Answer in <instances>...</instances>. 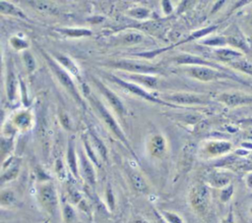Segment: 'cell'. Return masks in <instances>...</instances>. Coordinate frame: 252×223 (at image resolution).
Returning <instances> with one entry per match:
<instances>
[{
    "label": "cell",
    "instance_id": "obj_28",
    "mask_svg": "<svg viewBox=\"0 0 252 223\" xmlns=\"http://www.w3.org/2000/svg\"><path fill=\"white\" fill-rule=\"evenodd\" d=\"M160 213L167 223H186L184 219L174 211L162 210Z\"/></svg>",
    "mask_w": 252,
    "mask_h": 223
},
{
    "label": "cell",
    "instance_id": "obj_22",
    "mask_svg": "<svg viewBox=\"0 0 252 223\" xmlns=\"http://www.w3.org/2000/svg\"><path fill=\"white\" fill-rule=\"evenodd\" d=\"M217 56L219 57V59L222 60V61H226V62H234L238 59L241 58L242 54L240 52H237L235 50H231V49H219L216 51Z\"/></svg>",
    "mask_w": 252,
    "mask_h": 223
},
{
    "label": "cell",
    "instance_id": "obj_31",
    "mask_svg": "<svg viewBox=\"0 0 252 223\" xmlns=\"http://www.w3.org/2000/svg\"><path fill=\"white\" fill-rule=\"evenodd\" d=\"M233 192H234V187L232 184H229L228 186L222 188V190L220 191V199L221 202H227L232 195H233Z\"/></svg>",
    "mask_w": 252,
    "mask_h": 223
},
{
    "label": "cell",
    "instance_id": "obj_1",
    "mask_svg": "<svg viewBox=\"0 0 252 223\" xmlns=\"http://www.w3.org/2000/svg\"><path fill=\"white\" fill-rule=\"evenodd\" d=\"M38 200L42 208L49 214L53 215L58 207V195L54 185L45 182L39 186Z\"/></svg>",
    "mask_w": 252,
    "mask_h": 223
},
{
    "label": "cell",
    "instance_id": "obj_16",
    "mask_svg": "<svg viewBox=\"0 0 252 223\" xmlns=\"http://www.w3.org/2000/svg\"><path fill=\"white\" fill-rule=\"evenodd\" d=\"M19 171H20L19 163H16V162L11 163V159H10V162H8L7 165H3V173L1 175V182L5 183V182H10V181L16 179L19 174Z\"/></svg>",
    "mask_w": 252,
    "mask_h": 223
},
{
    "label": "cell",
    "instance_id": "obj_21",
    "mask_svg": "<svg viewBox=\"0 0 252 223\" xmlns=\"http://www.w3.org/2000/svg\"><path fill=\"white\" fill-rule=\"evenodd\" d=\"M14 123L18 129L22 131H27L32 124L31 114L28 112H21L17 114L14 118Z\"/></svg>",
    "mask_w": 252,
    "mask_h": 223
},
{
    "label": "cell",
    "instance_id": "obj_5",
    "mask_svg": "<svg viewBox=\"0 0 252 223\" xmlns=\"http://www.w3.org/2000/svg\"><path fill=\"white\" fill-rule=\"evenodd\" d=\"M91 100L94 103V105L95 106V108L97 109L98 113L100 114L101 118L103 119V121L106 124V126L108 127V129L116 136V138L118 139H120L130 149V146H129V143H128V141L126 139V137L123 134V132L120 129V127L118 126V124L116 123L115 119L111 116V114L107 111V109L101 104V102L99 100H97L95 97H91Z\"/></svg>",
    "mask_w": 252,
    "mask_h": 223
},
{
    "label": "cell",
    "instance_id": "obj_2",
    "mask_svg": "<svg viewBox=\"0 0 252 223\" xmlns=\"http://www.w3.org/2000/svg\"><path fill=\"white\" fill-rule=\"evenodd\" d=\"M189 200L192 208L199 214H204L208 210L210 203V191L204 184H198L191 189Z\"/></svg>",
    "mask_w": 252,
    "mask_h": 223
},
{
    "label": "cell",
    "instance_id": "obj_41",
    "mask_svg": "<svg viewBox=\"0 0 252 223\" xmlns=\"http://www.w3.org/2000/svg\"><path fill=\"white\" fill-rule=\"evenodd\" d=\"M241 123H244V124H248V125H252V118H248V119H244V120H241Z\"/></svg>",
    "mask_w": 252,
    "mask_h": 223
},
{
    "label": "cell",
    "instance_id": "obj_14",
    "mask_svg": "<svg viewBox=\"0 0 252 223\" xmlns=\"http://www.w3.org/2000/svg\"><path fill=\"white\" fill-rule=\"evenodd\" d=\"M231 148V143L228 141H212L208 143L206 151L211 155H221L228 152Z\"/></svg>",
    "mask_w": 252,
    "mask_h": 223
},
{
    "label": "cell",
    "instance_id": "obj_42",
    "mask_svg": "<svg viewBox=\"0 0 252 223\" xmlns=\"http://www.w3.org/2000/svg\"><path fill=\"white\" fill-rule=\"evenodd\" d=\"M250 212H251V213H252V207H251V208H250Z\"/></svg>",
    "mask_w": 252,
    "mask_h": 223
},
{
    "label": "cell",
    "instance_id": "obj_40",
    "mask_svg": "<svg viewBox=\"0 0 252 223\" xmlns=\"http://www.w3.org/2000/svg\"><path fill=\"white\" fill-rule=\"evenodd\" d=\"M246 184L248 186V188L252 189V173H249L247 175V178H246Z\"/></svg>",
    "mask_w": 252,
    "mask_h": 223
},
{
    "label": "cell",
    "instance_id": "obj_15",
    "mask_svg": "<svg viewBox=\"0 0 252 223\" xmlns=\"http://www.w3.org/2000/svg\"><path fill=\"white\" fill-rule=\"evenodd\" d=\"M67 164L69 167L70 172L72 175L76 178L79 177V169H78V162H77V156H76V151H75V145L74 141L70 140L68 144V149H67Z\"/></svg>",
    "mask_w": 252,
    "mask_h": 223
},
{
    "label": "cell",
    "instance_id": "obj_18",
    "mask_svg": "<svg viewBox=\"0 0 252 223\" xmlns=\"http://www.w3.org/2000/svg\"><path fill=\"white\" fill-rule=\"evenodd\" d=\"M179 64H193L196 66H215L214 64L193 55H180L174 59Z\"/></svg>",
    "mask_w": 252,
    "mask_h": 223
},
{
    "label": "cell",
    "instance_id": "obj_32",
    "mask_svg": "<svg viewBox=\"0 0 252 223\" xmlns=\"http://www.w3.org/2000/svg\"><path fill=\"white\" fill-rule=\"evenodd\" d=\"M23 59H24V63H25V66H26L27 70L29 72H32L34 70V67H35V62H34V59H33L32 55L30 52L25 51L24 55H23Z\"/></svg>",
    "mask_w": 252,
    "mask_h": 223
},
{
    "label": "cell",
    "instance_id": "obj_17",
    "mask_svg": "<svg viewBox=\"0 0 252 223\" xmlns=\"http://www.w3.org/2000/svg\"><path fill=\"white\" fill-rule=\"evenodd\" d=\"M130 180L134 187V189L139 193H147L149 190V186L145 178L138 172L133 171L130 173Z\"/></svg>",
    "mask_w": 252,
    "mask_h": 223
},
{
    "label": "cell",
    "instance_id": "obj_36",
    "mask_svg": "<svg viewBox=\"0 0 252 223\" xmlns=\"http://www.w3.org/2000/svg\"><path fill=\"white\" fill-rule=\"evenodd\" d=\"M220 223H235L233 212L230 210V211L227 213V215L221 220Z\"/></svg>",
    "mask_w": 252,
    "mask_h": 223
},
{
    "label": "cell",
    "instance_id": "obj_33",
    "mask_svg": "<svg viewBox=\"0 0 252 223\" xmlns=\"http://www.w3.org/2000/svg\"><path fill=\"white\" fill-rule=\"evenodd\" d=\"M10 43H11V45H12L15 49H17V50L26 49V48L29 46V44H28L27 41H25L24 39L19 38V37H17V36L12 37V38L10 39Z\"/></svg>",
    "mask_w": 252,
    "mask_h": 223
},
{
    "label": "cell",
    "instance_id": "obj_24",
    "mask_svg": "<svg viewBox=\"0 0 252 223\" xmlns=\"http://www.w3.org/2000/svg\"><path fill=\"white\" fill-rule=\"evenodd\" d=\"M56 59H57V61H58L63 67L67 68L72 74L78 75V73H79L78 68H77V66L74 64V62H73L70 58H68V57L65 56V55L57 54V55H56Z\"/></svg>",
    "mask_w": 252,
    "mask_h": 223
},
{
    "label": "cell",
    "instance_id": "obj_12",
    "mask_svg": "<svg viewBox=\"0 0 252 223\" xmlns=\"http://www.w3.org/2000/svg\"><path fill=\"white\" fill-rule=\"evenodd\" d=\"M149 150L152 156L156 158H161L166 152V142L163 137L155 135L152 137L149 144Z\"/></svg>",
    "mask_w": 252,
    "mask_h": 223
},
{
    "label": "cell",
    "instance_id": "obj_11",
    "mask_svg": "<svg viewBox=\"0 0 252 223\" xmlns=\"http://www.w3.org/2000/svg\"><path fill=\"white\" fill-rule=\"evenodd\" d=\"M209 185L214 188H224L229 185L231 181V175L223 171H213L208 175L207 179Z\"/></svg>",
    "mask_w": 252,
    "mask_h": 223
},
{
    "label": "cell",
    "instance_id": "obj_30",
    "mask_svg": "<svg viewBox=\"0 0 252 223\" xmlns=\"http://www.w3.org/2000/svg\"><path fill=\"white\" fill-rule=\"evenodd\" d=\"M62 33L68 35V36H73V37H78V36H85V35H90L91 31L83 28H66L61 30Z\"/></svg>",
    "mask_w": 252,
    "mask_h": 223
},
{
    "label": "cell",
    "instance_id": "obj_10",
    "mask_svg": "<svg viewBox=\"0 0 252 223\" xmlns=\"http://www.w3.org/2000/svg\"><path fill=\"white\" fill-rule=\"evenodd\" d=\"M80 166H81V173L84 179L88 182L89 185L94 186L95 185V172L94 170V166L91 163V159L87 157L83 152L80 153Z\"/></svg>",
    "mask_w": 252,
    "mask_h": 223
},
{
    "label": "cell",
    "instance_id": "obj_37",
    "mask_svg": "<svg viewBox=\"0 0 252 223\" xmlns=\"http://www.w3.org/2000/svg\"><path fill=\"white\" fill-rule=\"evenodd\" d=\"M60 120H61V122H62V125H63L66 129H69V128H70V121H69L68 116H67L65 113H61V114H60Z\"/></svg>",
    "mask_w": 252,
    "mask_h": 223
},
{
    "label": "cell",
    "instance_id": "obj_6",
    "mask_svg": "<svg viewBox=\"0 0 252 223\" xmlns=\"http://www.w3.org/2000/svg\"><path fill=\"white\" fill-rule=\"evenodd\" d=\"M190 75L202 82H209V81H214L217 79L220 78H225L227 77L225 74L220 73L215 69H212L208 66H195L192 67L189 70Z\"/></svg>",
    "mask_w": 252,
    "mask_h": 223
},
{
    "label": "cell",
    "instance_id": "obj_9",
    "mask_svg": "<svg viewBox=\"0 0 252 223\" xmlns=\"http://www.w3.org/2000/svg\"><path fill=\"white\" fill-rule=\"evenodd\" d=\"M111 76V75H110ZM110 80L113 81L114 83L118 84L119 85L123 86L124 88L128 89L129 91H131L132 93L144 98V99H147V100H150V101H153V102H161L160 100L158 99H156L154 96H152L151 94H149L147 91H145L144 89H142L140 86L136 85L135 84H132V83H129V82H126L120 78H117V77H114V76H111L110 77Z\"/></svg>",
    "mask_w": 252,
    "mask_h": 223
},
{
    "label": "cell",
    "instance_id": "obj_38",
    "mask_svg": "<svg viewBox=\"0 0 252 223\" xmlns=\"http://www.w3.org/2000/svg\"><path fill=\"white\" fill-rule=\"evenodd\" d=\"M56 172H57V174L59 175V176H62L63 175V173H64V167H63V164L61 163V161L60 160H58L57 161V163H56Z\"/></svg>",
    "mask_w": 252,
    "mask_h": 223
},
{
    "label": "cell",
    "instance_id": "obj_26",
    "mask_svg": "<svg viewBox=\"0 0 252 223\" xmlns=\"http://www.w3.org/2000/svg\"><path fill=\"white\" fill-rule=\"evenodd\" d=\"M231 66L239 71H242L246 74L252 75V64L248 62V60L245 59H238L232 63H230Z\"/></svg>",
    "mask_w": 252,
    "mask_h": 223
},
{
    "label": "cell",
    "instance_id": "obj_27",
    "mask_svg": "<svg viewBox=\"0 0 252 223\" xmlns=\"http://www.w3.org/2000/svg\"><path fill=\"white\" fill-rule=\"evenodd\" d=\"M142 40H143V35L139 32H127L122 36V42L128 45L137 44Z\"/></svg>",
    "mask_w": 252,
    "mask_h": 223
},
{
    "label": "cell",
    "instance_id": "obj_4",
    "mask_svg": "<svg viewBox=\"0 0 252 223\" xmlns=\"http://www.w3.org/2000/svg\"><path fill=\"white\" fill-rule=\"evenodd\" d=\"M45 59L49 65V67L51 68V70L53 71V73L55 74L56 78L58 79V81L60 82V84L68 90V92H70L72 94V96L77 100L79 101L80 103H83L81 97H80V94H79V91L77 90V87L74 84V82L72 81V79L70 78V76L56 63L53 61V59H51L49 56H46L45 55Z\"/></svg>",
    "mask_w": 252,
    "mask_h": 223
},
{
    "label": "cell",
    "instance_id": "obj_39",
    "mask_svg": "<svg viewBox=\"0 0 252 223\" xmlns=\"http://www.w3.org/2000/svg\"><path fill=\"white\" fill-rule=\"evenodd\" d=\"M224 42V40L223 39H220V38H216V39H213V40H208V41H206V43H209V44H211V45H216V44H221V43H223Z\"/></svg>",
    "mask_w": 252,
    "mask_h": 223
},
{
    "label": "cell",
    "instance_id": "obj_34",
    "mask_svg": "<svg viewBox=\"0 0 252 223\" xmlns=\"http://www.w3.org/2000/svg\"><path fill=\"white\" fill-rule=\"evenodd\" d=\"M93 137V140H94V146L95 148L97 149V152L100 154V156L106 160V148L104 147L103 143L95 137V136H92Z\"/></svg>",
    "mask_w": 252,
    "mask_h": 223
},
{
    "label": "cell",
    "instance_id": "obj_23",
    "mask_svg": "<svg viewBox=\"0 0 252 223\" xmlns=\"http://www.w3.org/2000/svg\"><path fill=\"white\" fill-rule=\"evenodd\" d=\"M0 12L2 14H7V15H12V16H16V17L25 18V15L23 14V12L19 8H17L13 4L5 2V1L0 2Z\"/></svg>",
    "mask_w": 252,
    "mask_h": 223
},
{
    "label": "cell",
    "instance_id": "obj_35",
    "mask_svg": "<svg viewBox=\"0 0 252 223\" xmlns=\"http://www.w3.org/2000/svg\"><path fill=\"white\" fill-rule=\"evenodd\" d=\"M150 11L145 9V8H136V9H133L130 11V14L135 17V18H138V19H143L145 17H147L149 15Z\"/></svg>",
    "mask_w": 252,
    "mask_h": 223
},
{
    "label": "cell",
    "instance_id": "obj_20",
    "mask_svg": "<svg viewBox=\"0 0 252 223\" xmlns=\"http://www.w3.org/2000/svg\"><path fill=\"white\" fill-rule=\"evenodd\" d=\"M128 78L138 84H142L149 87H156L158 84V80L156 77L148 76L144 74H130L128 75Z\"/></svg>",
    "mask_w": 252,
    "mask_h": 223
},
{
    "label": "cell",
    "instance_id": "obj_13",
    "mask_svg": "<svg viewBox=\"0 0 252 223\" xmlns=\"http://www.w3.org/2000/svg\"><path fill=\"white\" fill-rule=\"evenodd\" d=\"M219 99L230 107L252 102V97L245 96L239 93H222L220 95Z\"/></svg>",
    "mask_w": 252,
    "mask_h": 223
},
{
    "label": "cell",
    "instance_id": "obj_29",
    "mask_svg": "<svg viewBox=\"0 0 252 223\" xmlns=\"http://www.w3.org/2000/svg\"><path fill=\"white\" fill-rule=\"evenodd\" d=\"M63 220L64 223H74L75 220V211L69 203H65L63 206Z\"/></svg>",
    "mask_w": 252,
    "mask_h": 223
},
{
    "label": "cell",
    "instance_id": "obj_8",
    "mask_svg": "<svg viewBox=\"0 0 252 223\" xmlns=\"http://www.w3.org/2000/svg\"><path fill=\"white\" fill-rule=\"evenodd\" d=\"M97 87L99 88V90L103 93V95L106 97V99L108 100V102L110 103V105L112 106V108L119 114V115H123L125 113V107L122 103V101L120 100V98L111 90L109 89L107 86H105L104 84H102L100 82L98 81H94Z\"/></svg>",
    "mask_w": 252,
    "mask_h": 223
},
{
    "label": "cell",
    "instance_id": "obj_7",
    "mask_svg": "<svg viewBox=\"0 0 252 223\" xmlns=\"http://www.w3.org/2000/svg\"><path fill=\"white\" fill-rule=\"evenodd\" d=\"M163 98L177 104H201L206 102V99L204 96L193 94V93H185V92L164 95Z\"/></svg>",
    "mask_w": 252,
    "mask_h": 223
},
{
    "label": "cell",
    "instance_id": "obj_3",
    "mask_svg": "<svg viewBox=\"0 0 252 223\" xmlns=\"http://www.w3.org/2000/svg\"><path fill=\"white\" fill-rule=\"evenodd\" d=\"M111 67L124 70L127 72H130L132 74H150V73H156L158 71V68L153 64H149L146 62H140L136 60H130V59H119L116 61H113L109 64Z\"/></svg>",
    "mask_w": 252,
    "mask_h": 223
},
{
    "label": "cell",
    "instance_id": "obj_25",
    "mask_svg": "<svg viewBox=\"0 0 252 223\" xmlns=\"http://www.w3.org/2000/svg\"><path fill=\"white\" fill-rule=\"evenodd\" d=\"M0 201L2 206H11L16 201L15 194L11 190H4L0 195Z\"/></svg>",
    "mask_w": 252,
    "mask_h": 223
},
{
    "label": "cell",
    "instance_id": "obj_19",
    "mask_svg": "<svg viewBox=\"0 0 252 223\" xmlns=\"http://www.w3.org/2000/svg\"><path fill=\"white\" fill-rule=\"evenodd\" d=\"M16 88H17V79L16 75L13 71V69L10 67L8 69L7 73V82H6V90H7V96L9 100H13L16 94Z\"/></svg>",
    "mask_w": 252,
    "mask_h": 223
}]
</instances>
